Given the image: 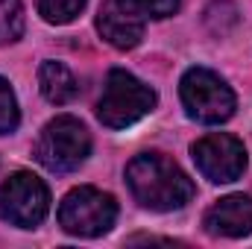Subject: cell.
<instances>
[{"label":"cell","instance_id":"obj_4","mask_svg":"<svg viewBox=\"0 0 252 249\" xmlns=\"http://www.w3.org/2000/svg\"><path fill=\"white\" fill-rule=\"evenodd\" d=\"M118 220V202L100 187H73L59 205V226L76 238H100Z\"/></svg>","mask_w":252,"mask_h":249},{"label":"cell","instance_id":"obj_3","mask_svg":"<svg viewBox=\"0 0 252 249\" xmlns=\"http://www.w3.org/2000/svg\"><path fill=\"white\" fill-rule=\"evenodd\" d=\"M91 153V135L79 118L59 115L41 129L35 141V158L53 173L76 170Z\"/></svg>","mask_w":252,"mask_h":249},{"label":"cell","instance_id":"obj_14","mask_svg":"<svg viewBox=\"0 0 252 249\" xmlns=\"http://www.w3.org/2000/svg\"><path fill=\"white\" fill-rule=\"evenodd\" d=\"M132 3L141 15H150V18H170L179 9V0H132Z\"/></svg>","mask_w":252,"mask_h":249},{"label":"cell","instance_id":"obj_10","mask_svg":"<svg viewBox=\"0 0 252 249\" xmlns=\"http://www.w3.org/2000/svg\"><path fill=\"white\" fill-rule=\"evenodd\" d=\"M38 88H41L44 100L53 106H64L79 94V82L70 73V67L62 62H53V59L41 62V67H38Z\"/></svg>","mask_w":252,"mask_h":249},{"label":"cell","instance_id":"obj_5","mask_svg":"<svg viewBox=\"0 0 252 249\" xmlns=\"http://www.w3.org/2000/svg\"><path fill=\"white\" fill-rule=\"evenodd\" d=\"M182 106L199 124H226L235 115V94L223 76L208 67H190L179 82Z\"/></svg>","mask_w":252,"mask_h":249},{"label":"cell","instance_id":"obj_6","mask_svg":"<svg viewBox=\"0 0 252 249\" xmlns=\"http://www.w3.org/2000/svg\"><path fill=\"white\" fill-rule=\"evenodd\" d=\"M50 211V190L47 185L30 173L18 170L0 185V217L18 229H35Z\"/></svg>","mask_w":252,"mask_h":249},{"label":"cell","instance_id":"obj_9","mask_svg":"<svg viewBox=\"0 0 252 249\" xmlns=\"http://www.w3.org/2000/svg\"><path fill=\"white\" fill-rule=\"evenodd\" d=\"M202 226L214 238H244L252 232V196L247 193H232L217 199L205 217Z\"/></svg>","mask_w":252,"mask_h":249},{"label":"cell","instance_id":"obj_13","mask_svg":"<svg viewBox=\"0 0 252 249\" xmlns=\"http://www.w3.org/2000/svg\"><path fill=\"white\" fill-rule=\"evenodd\" d=\"M21 124V112H18V100L12 85L0 76V135H12Z\"/></svg>","mask_w":252,"mask_h":249},{"label":"cell","instance_id":"obj_7","mask_svg":"<svg viewBox=\"0 0 252 249\" xmlns=\"http://www.w3.org/2000/svg\"><path fill=\"white\" fill-rule=\"evenodd\" d=\"M199 173L214 185H229L247 170V147L229 132H211L190 147Z\"/></svg>","mask_w":252,"mask_h":249},{"label":"cell","instance_id":"obj_8","mask_svg":"<svg viewBox=\"0 0 252 249\" xmlns=\"http://www.w3.org/2000/svg\"><path fill=\"white\" fill-rule=\"evenodd\" d=\"M97 30L112 47L132 50L144 38V15L132 0H103L97 12Z\"/></svg>","mask_w":252,"mask_h":249},{"label":"cell","instance_id":"obj_2","mask_svg":"<svg viewBox=\"0 0 252 249\" xmlns=\"http://www.w3.org/2000/svg\"><path fill=\"white\" fill-rule=\"evenodd\" d=\"M156 109V91L124 67L109 70L97 100V118L109 129H126Z\"/></svg>","mask_w":252,"mask_h":249},{"label":"cell","instance_id":"obj_11","mask_svg":"<svg viewBox=\"0 0 252 249\" xmlns=\"http://www.w3.org/2000/svg\"><path fill=\"white\" fill-rule=\"evenodd\" d=\"M24 35V6L21 0H0V44H12Z\"/></svg>","mask_w":252,"mask_h":249},{"label":"cell","instance_id":"obj_1","mask_svg":"<svg viewBox=\"0 0 252 249\" xmlns=\"http://www.w3.org/2000/svg\"><path fill=\"white\" fill-rule=\"evenodd\" d=\"M126 185L132 196L150 211H176L185 208L196 187L188 173L161 153H141L126 164Z\"/></svg>","mask_w":252,"mask_h":249},{"label":"cell","instance_id":"obj_12","mask_svg":"<svg viewBox=\"0 0 252 249\" xmlns=\"http://www.w3.org/2000/svg\"><path fill=\"white\" fill-rule=\"evenodd\" d=\"M88 0H38V12L47 24H70Z\"/></svg>","mask_w":252,"mask_h":249}]
</instances>
